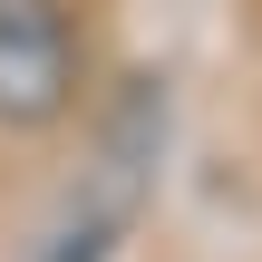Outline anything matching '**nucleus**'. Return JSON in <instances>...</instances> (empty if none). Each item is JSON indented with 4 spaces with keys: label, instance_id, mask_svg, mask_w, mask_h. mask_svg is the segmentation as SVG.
Instances as JSON below:
<instances>
[{
    "label": "nucleus",
    "instance_id": "obj_1",
    "mask_svg": "<svg viewBox=\"0 0 262 262\" xmlns=\"http://www.w3.org/2000/svg\"><path fill=\"white\" fill-rule=\"evenodd\" d=\"M78 107V29L49 0L0 10V126H58Z\"/></svg>",
    "mask_w": 262,
    "mask_h": 262
},
{
    "label": "nucleus",
    "instance_id": "obj_2",
    "mask_svg": "<svg viewBox=\"0 0 262 262\" xmlns=\"http://www.w3.org/2000/svg\"><path fill=\"white\" fill-rule=\"evenodd\" d=\"M0 10H10V0H0Z\"/></svg>",
    "mask_w": 262,
    "mask_h": 262
}]
</instances>
